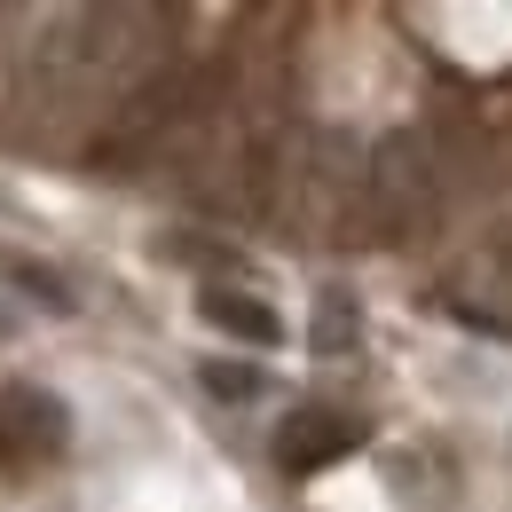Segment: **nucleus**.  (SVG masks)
Wrapping results in <instances>:
<instances>
[{"mask_svg":"<svg viewBox=\"0 0 512 512\" xmlns=\"http://www.w3.org/2000/svg\"><path fill=\"white\" fill-rule=\"evenodd\" d=\"M205 316L221 323V331H245V339H276V316H260V308L229 300V292H213V300H205Z\"/></svg>","mask_w":512,"mask_h":512,"instance_id":"obj_1","label":"nucleus"},{"mask_svg":"<svg viewBox=\"0 0 512 512\" xmlns=\"http://www.w3.org/2000/svg\"><path fill=\"white\" fill-rule=\"evenodd\" d=\"M205 386H213V394H253V371H237V363H205Z\"/></svg>","mask_w":512,"mask_h":512,"instance_id":"obj_2","label":"nucleus"}]
</instances>
